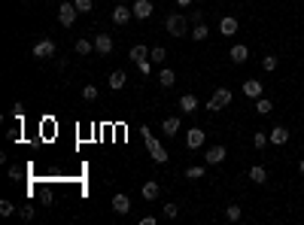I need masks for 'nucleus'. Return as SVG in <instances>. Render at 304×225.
Returning a JSON list of instances; mask_svg holds the SVG:
<instances>
[{"label": "nucleus", "mask_w": 304, "mask_h": 225, "mask_svg": "<svg viewBox=\"0 0 304 225\" xmlns=\"http://www.w3.org/2000/svg\"><path fill=\"white\" fill-rule=\"evenodd\" d=\"M140 131H143V140H146V149H149L152 161H155V164H167V159H171V155L164 152V146L159 143V137H155V134H152L149 128H146V125H143Z\"/></svg>", "instance_id": "f257e3e1"}, {"label": "nucleus", "mask_w": 304, "mask_h": 225, "mask_svg": "<svg viewBox=\"0 0 304 225\" xmlns=\"http://www.w3.org/2000/svg\"><path fill=\"white\" fill-rule=\"evenodd\" d=\"M164 31L171 33V37H186V33H189V18H186L183 13L167 16V18H164Z\"/></svg>", "instance_id": "f03ea898"}, {"label": "nucleus", "mask_w": 304, "mask_h": 225, "mask_svg": "<svg viewBox=\"0 0 304 225\" xmlns=\"http://www.w3.org/2000/svg\"><path fill=\"white\" fill-rule=\"evenodd\" d=\"M231 104V88H216V92H213V97L207 100V110L210 112H219V110H225V107H228Z\"/></svg>", "instance_id": "7ed1b4c3"}, {"label": "nucleus", "mask_w": 304, "mask_h": 225, "mask_svg": "<svg viewBox=\"0 0 304 225\" xmlns=\"http://www.w3.org/2000/svg\"><path fill=\"white\" fill-rule=\"evenodd\" d=\"M76 16H80V9H76L73 3H61V6H58V21H61L64 28H73Z\"/></svg>", "instance_id": "20e7f679"}, {"label": "nucleus", "mask_w": 304, "mask_h": 225, "mask_svg": "<svg viewBox=\"0 0 304 225\" xmlns=\"http://www.w3.org/2000/svg\"><path fill=\"white\" fill-rule=\"evenodd\" d=\"M55 55V40L43 37L40 43H33V58H52Z\"/></svg>", "instance_id": "39448f33"}, {"label": "nucleus", "mask_w": 304, "mask_h": 225, "mask_svg": "<svg viewBox=\"0 0 304 225\" xmlns=\"http://www.w3.org/2000/svg\"><path fill=\"white\" fill-rule=\"evenodd\" d=\"M204 140H207L204 128H189V134H186V149H201Z\"/></svg>", "instance_id": "423d86ee"}, {"label": "nucleus", "mask_w": 304, "mask_h": 225, "mask_svg": "<svg viewBox=\"0 0 304 225\" xmlns=\"http://www.w3.org/2000/svg\"><path fill=\"white\" fill-rule=\"evenodd\" d=\"M225 155H228V149H225L222 143H216V146H210V149L204 152V161H207V164H222Z\"/></svg>", "instance_id": "0eeeda50"}, {"label": "nucleus", "mask_w": 304, "mask_h": 225, "mask_svg": "<svg viewBox=\"0 0 304 225\" xmlns=\"http://www.w3.org/2000/svg\"><path fill=\"white\" fill-rule=\"evenodd\" d=\"M131 18H134V9L128 3H116V9H112V21H116V25H128Z\"/></svg>", "instance_id": "6e6552de"}, {"label": "nucleus", "mask_w": 304, "mask_h": 225, "mask_svg": "<svg viewBox=\"0 0 304 225\" xmlns=\"http://www.w3.org/2000/svg\"><path fill=\"white\" fill-rule=\"evenodd\" d=\"M131 9H134V18H149L155 6H152V0H134Z\"/></svg>", "instance_id": "1a4fd4ad"}, {"label": "nucleus", "mask_w": 304, "mask_h": 225, "mask_svg": "<svg viewBox=\"0 0 304 225\" xmlns=\"http://www.w3.org/2000/svg\"><path fill=\"white\" fill-rule=\"evenodd\" d=\"M179 128H183V122H179L176 116H167V119H161V131H164V137H176V134H179Z\"/></svg>", "instance_id": "9d476101"}, {"label": "nucleus", "mask_w": 304, "mask_h": 225, "mask_svg": "<svg viewBox=\"0 0 304 225\" xmlns=\"http://www.w3.org/2000/svg\"><path fill=\"white\" fill-rule=\"evenodd\" d=\"M95 52L97 55H110L112 52V37H110V33H97V37H95Z\"/></svg>", "instance_id": "9b49d317"}, {"label": "nucleus", "mask_w": 304, "mask_h": 225, "mask_svg": "<svg viewBox=\"0 0 304 225\" xmlns=\"http://www.w3.org/2000/svg\"><path fill=\"white\" fill-rule=\"evenodd\" d=\"M140 195H143V201H155V198L161 195V186L155 183V179H146L143 189H140Z\"/></svg>", "instance_id": "f8f14e48"}, {"label": "nucleus", "mask_w": 304, "mask_h": 225, "mask_svg": "<svg viewBox=\"0 0 304 225\" xmlns=\"http://www.w3.org/2000/svg\"><path fill=\"white\" fill-rule=\"evenodd\" d=\"M219 33H222V37H234V33H238V18H234V16H225V18L219 21Z\"/></svg>", "instance_id": "ddd939ff"}, {"label": "nucleus", "mask_w": 304, "mask_h": 225, "mask_svg": "<svg viewBox=\"0 0 304 225\" xmlns=\"http://www.w3.org/2000/svg\"><path fill=\"white\" fill-rule=\"evenodd\" d=\"M107 82H110L112 92H122V88H125V82H128V76H125V70H112Z\"/></svg>", "instance_id": "4468645a"}, {"label": "nucleus", "mask_w": 304, "mask_h": 225, "mask_svg": "<svg viewBox=\"0 0 304 225\" xmlns=\"http://www.w3.org/2000/svg\"><path fill=\"white\" fill-rule=\"evenodd\" d=\"M228 55H231V61H234V64H243L246 58H250V49H246V46H243V43H234V46H231V52H228Z\"/></svg>", "instance_id": "2eb2a0df"}, {"label": "nucleus", "mask_w": 304, "mask_h": 225, "mask_svg": "<svg viewBox=\"0 0 304 225\" xmlns=\"http://www.w3.org/2000/svg\"><path fill=\"white\" fill-rule=\"evenodd\" d=\"M112 210H116V213H119V216H125V213L131 210V198H128V195H122V192H119L116 198H112Z\"/></svg>", "instance_id": "dca6fc26"}, {"label": "nucleus", "mask_w": 304, "mask_h": 225, "mask_svg": "<svg viewBox=\"0 0 304 225\" xmlns=\"http://www.w3.org/2000/svg\"><path fill=\"white\" fill-rule=\"evenodd\" d=\"M268 140H271L274 146H283V143L289 140V131H286L283 125H277V128H271V134H268Z\"/></svg>", "instance_id": "f3484780"}, {"label": "nucleus", "mask_w": 304, "mask_h": 225, "mask_svg": "<svg viewBox=\"0 0 304 225\" xmlns=\"http://www.w3.org/2000/svg\"><path fill=\"white\" fill-rule=\"evenodd\" d=\"M243 95L253 97V100L262 97V82H258V80H246V82H243Z\"/></svg>", "instance_id": "a211bd4d"}, {"label": "nucleus", "mask_w": 304, "mask_h": 225, "mask_svg": "<svg viewBox=\"0 0 304 225\" xmlns=\"http://www.w3.org/2000/svg\"><path fill=\"white\" fill-rule=\"evenodd\" d=\"M149 46H143V43H137V46H131V61L134 64H137V61H146V58H149Z\"/></svg>", "instance_id": "6ab92c4d"}, {"label": "nucleus", "mask_w": 304, "mask_h": 225, "mask_svg": "<svg viewBox=\"0 0 304 225\" xmlns=\"http://www.w3.org/2000/svg\"><path fill=\"white\" fill-rule=\"evenodd\" d=\"M250 179H253V183H258V186H265L268 183V171H265L262 164H253L250 167Z\"/></svg>", "instance_id": "aec40b11"}, {"label": "nucleus", "mask_w": 304, "mask_h": 225, "mask_svg": "<svg viewBox=\"0 0 304 225\" xmlns=\"http://www.w3.org/2000/svg\"><path fill=\"white\" fill-rule=\"evenodd\" d=\"M201 104H198V97L195 95H183V97H179V110H183V112H195Z\"/></svg>", "instance_id": "412c9836"}, {"label": "nucleus", "mask_w": 304, "mask_h": 225, "mask_svg": "<svg viewBox=\"0 0 304 225\" xmlns=\"http://www.w3.org/2000/svg\"><path fill=\"white\" fill-rule=\"evenodd\" d=\"M159 82H161L164 88H174V85H176V73L171 70V67H164V70H161V76H159Z\"/></svg>", "instance_id": "4be33fe9"}, {"label": "nucleus", "mask_w": 304, "mask_h": 225, "mask_svg": "<svg viewBox=\"0 0 304 225\" xmlns=\"http://www.w3.org/2000/svg\"><path fill=\"white\" fill-rule=\"evenodd\" d=\"M271 110H274V104L268 97H256V112H258V116H268Z\"/></svg>", "instance_id": "5701e85b"}, {"label": "nucleus", "mask_w": 304, "mask_h": 225, "mask_svg": "<svg viewBox=\"0 0 304 225\" xmlns=\"http://www.w3.org/2000/svg\"><path fill=\"white\" fill-rule=\"evenodd\" d=\"M207 33H210V31H207V25H195V28H192V33H189V37H192L195 43H204V40H207Z\"/></svg>", "instance_id": "b1692460"}, {"label": "nucleus", "mask_w": 304, "mask_h": 225, "mask_svg": "<svg viewBox=\"0 0 304 225\" xmlns=\"http://www.w3.org/2000/svg\"><path fill=\"white\" fill-rule=\"evenodd\" d=\"M243 216V210H240V204H228L225 207V219H231V222H238Z\"/></svg>", "instance_id": "393cba45"}, {"label": "nucleus", "mask_w": 304, "mask_h": 225, "mask_svg": "<svg viewBox=\"0 0 304 225\" xmlns=\"http://www.w3.org/2000/svg\"><path fill=\"white\" fill-rule=\"evenodd\" d=\"M204 167H201V164H192V167H186V179H204Z\"/></svg>", "instance_id": "a878e982"}, {"label": "nucleus", "mask_w": 304, "mask_h": 225, "mask_svg": "<svg viewBox=\"0 0 304 225\" xmlns=\"http://www.w3.org/2000/svg\"><path fill=\"white\" fill-rule=\"evenodd\" d=\"M73 49H76V55H88V52L95 49V43H92V40H76Z\"/></svg>", "instance_id": "bb28decb"}, {"label": "nucleus", "mask_w": 304, "mask_h": 225, "mask_svg": "<svg viewBox=\"0 0 304 225\" xmlns=\"http://www.w3.org/2000/svg\"><path fill=\"white\" fill-rule=\"evenodd\" d=\"M164 58H167V52H164L161 46H155V49L149 52V61H155V64H164Z\"/></svg>", "instance_id": "cd10ccee"}, {"label": "nucleus", "mask_w": 304, "mask_h": 225, "mask_svg": "<svg viewBox=\"0 0 304 225\" xmlns=\"http://www.w3.org/2000/svg\"><path fill=\"white\" fill-rule=\"evenodd\" d=\"M262 67H265L268 73H274V70H277V55H265V58H262Z\"/></svg>", "instance_id": "c85d7f7f"}, {"label": "nucleus", "mask_w": 304, "mask_h": 225, "mask_svg": "<svg viewBox=\"0 0 304 225\" xmlns=\"http://www.w3.org/2000/svg\"><path fill=\"white\" fill-rule=\"evenodd\" d=\"M82 97H85V100H97V97H100L97 85H85V88H82Z\"/></svg>", "instance_id": "c756f323"}, {"label": "nucleus", "mask_w": 304, "mask_h": 225, "mask_svg": "<svg viewBox=\"0 0 304 225\" xmlns=\"http://www.w3.org/2000/svg\"><path fill=\"white\" fill-rule=\"evenodd\" d=\"M268 143H271V140H268V134H262V131H258L256 137H253V146H256V149H265Z\"/></svg>", "instance_id": "7c9ffc66"}, {"label": "nucleus", "mask_w": 304, "mask_h": 225, "mask_svg": "<svg viewBox=\"0 0 304 225\" xmlns=\"http://www.w3.org/2000/svg\"><path fill=\"white\" fill-rule=\"evenodd\" d=\"M13 213H16L13 201H0V216H13Z\"/></svg>", "instance_id": "2f4dec72"}, {"label": "nucleus", "mask_w": 304, "mask_h": 225, "mask_svg": "<svg viewBox=\"0 0 304 225\" xmlns=\"http://www.w3.org/2000/svg\"><path fill=\"white\" fill-rule=\"evenodd\" d=\"M189 21H192V25H204V13H201V9H192V13H189Z\"/></svg>", "instance_id": "473e14b6"}, {"label": "nucleus", "mask_w": 304, "mask_h": 225, "mask_svg": "<svg viewBox=\"0 0 304 225\" xmlns=\"http://www.w3.org/2000/svg\"><path fill=\"white\" fill-rule=\"evenodd\" d=\"M73 6L80 9V13H92V0H73Z\"/></svg>", "instance_id": "72a5a7b5"}, {"label": "nucleus", "mask_w": 304, "mask_h": 225, "mask_svg": "<svg viewBox=\"0 0 304 225\" xmlns=\"http://www.w3.org/2000/svg\"><path fill=\"white\" fill-rule=\"evenodd\" d=\"M137 67H140V73H143V76H149V70H152V61H149V58H146V61H137Z\"/></svg>", "instance_id": "f704fd0d"}, {"label": "nucleus", "mask_w": 304, "mask_h": 225, "mask_svg": "<svg viewBox=\"0 0 304 225\" xmlns=\"http://www.w3.org/2000/svg\"><path fill=\"white\" fill-rule=\"evenodd\" d=\"M176 213H179V207H176V204H164V216H167V219H174Z\"/></svg>", "instance_id": "c9c22d12"}, {"label": "nucleus", "mask_w": 304, "mask_h": 225, "mask_svg": "<svg viewBox=\"0 0 304 225\" xmlns=\"http://www.w3.org/2000/svg\"><path fill=\"white\" fill-rule=\"evenodd\" d=\"M21 219H28V222L33 219V207H31V204H25V207H21Z\"/></svg>", "instance_id": "e433bc0d"}, {"label": "nucleus", "mask_w": 304, "mask_h": 225, "mask_svg": "<svg viewBox=\"0 0 304 225\" xmlns=\"http://www.w3.org/2000/svg\"><path fill=\"white\" fill-rule=\"evenodd\" d=\"M176 6H192V0H176Z\"/></svg>", "instance_id": "4c0bfd02"}, {"label": "nucleus", "mask_w": 304, "mask_h": 225, "mask_svg": "<svg viewBox=\"0 0 304 225\" xmlns=\"http://www.w3.org/2000/svg\"><path fill=\"white\" fill-rule=\"evenodd\" d=\"M298 171H301V174H304V161H301V164H298Z\"/></svg>", "instance_id": "58836bf2"}, {"label": "nucleus", "mask_w": 304, "mask_h": 225, "mask_svg": "<svg viewBox=\"0 0 304 225\" xmlns=\"http://www.w3.org/2000/svg\"><path fill=\"white\" fill-rule=\"evenodd\" d=\"M116 3H131V0H116Z\"/></svg>", "instance_id": "ea45409f"}, {"label": "nucleus", "mask_w": 304, "mask_h": 225, "mask_svg": "<svg viewBox=\"0 0 304 225\" xmlns=\"http://www.w3.org/2000/svg\"><path fill=\"white\" fill-rule=\"evenodd\" d=\"M25 3H31V0H25Z\"/></svg>", "instance_id": "a19ab883"}]
</instances>
